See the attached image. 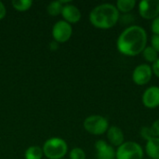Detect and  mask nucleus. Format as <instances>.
<instances>
[{"label": "nucleus", "instance_id": "nucleus-16", "mask_svg": "<svg viewBox=\"0 0 159 159\" xmlns=\"http://www.w3.org/2000/svg\"><path fill=\"white\" fill-rule=\"evenodd\" d=\"M142 54H143V58L145 59V61L148 62H151V63H154L159 58V53L156 49H154L151 46H146V48L143 49Z\"/></svg>", "mask_w": 159, "mask_h": 159}, {"label": "nucleus", "instance_id": "nucleus-15", "mask_svg": "<svg viewBox=\"0 0 159 159\" xmlns=\"http://www.w3.org/2000/svg\"><path fill=\"white\" fill-rule=\"evenodd\" d=\"M44 156L43 150L39 146H30L26 149L24 157L25 159H42Z\"/></svg>", "mask_w": 159, "mask_h": 159}, {"label": "nucleus", "instance_id": "nucleus-9", "mask_svg": "<svg viewBox=\"0 0 159 159\" xmlns=\"http://www.w3.org/2000/svg\"><path fill=\"white\" fill-rule=\"evenodd\" d=\"M142 102L148 109H155L159 106V87L151 86L147 88L142 96Z\"/></svg>", "mask_w": 159, "mask_h": 159}, {"label": "nucleus", "instance_id": "nucleus-2", "mask_svg": "<svg viewBox=\"0 0 159 159\" xmlns=\"http://www.w3.org/2000/svg\"><path fill=\"white\" fill-rule=\"evenodd\" d=\"M120 13L116 5L111 3H103L93 7L89 13L90 23L102 30L113 28L119 20Z\"/></svg>", "mask_w": 159, "mask_h": 159}, {"label": "nucleus", "instance_id": "nucleus-26", "mask_svg": "<svg viewBox=\"0 0 159 159\" xmlns=\"http://www.w3.org/2000/svg\"><path fill=\"white\" fill-rule=\"evenodd\" d=\"M59 48V43L53 41V42H50L49 43V49L52 50V51H55Z\"/></svg>", "mask_w": 159, "mask_h": 159}, {"label": "nucleus", "instance_id": "nucleus-7", "mask_svg": "<svg viewBox=\"0 0 159 159\" xmlns=\"http://www.w3.org/2000/svg\"><path fill=\"white\" fill-rule=\"evenodd\" d=\"M153 76L152 66L147 63L137 65L132 72V81L138 86H144L148 84Z\"/></svg>", "mask_w": 159, "mask_h": 159}, {"label": "nucleus", "instance_id": "nucleus-10", "mask_svg": "<svg viewBox=\"0 0 159 159\" xmlns=\"http://www.w3.org/2000/svg\"><path fill=\"white\" fill-rule=\"evenodd\" d=\"M97 159L116 158V150L114 146L103 140H99L95 143Z\"/></svg>", "mask_w": 159, "mask_h": 159}, {"label": "nucleus", "instance_id": "nucleus-19", "mask_svg": "<svg viewBox=\"0 0 159 159\" xmlns=\"http://www.w3.org/2000/svg\"><path fill=\"white\" fill-rule=\"evenodd\" d=\"M70 159H86V153L80 147H75L69 154Z\"/></svg>", "mask_w": 159, "mask_h": 159}, {"label": "nucleus", "instance_id": "nucleus-3", "mask_svg": "<svg viewBox=\"0 0 159 159\" xmlns=\"http://www.w3.org/2000/svg\"><path fill=\"white\" fill-rule=\"evenodd\" d=\"M42 150L47 158L62 159L68 152V145L63 139L53 137L45 142Z\"/></svg>", "mask_w": 159, "mask_h": 159}, {"label": "nucleus", "instance_id": "nucleus-8", "mask_svg": "<svg viewBox=\"0 0 159 159\" xmlns=\"http://www.w3.org/2000/svg\"><path fill=\"white\" fill-rule=\"evenodd\" d=\"M139 14L145 20H154L159 16V0H143L138 5Z\"/></svg>", "mask_w": 159, "mask_h": 159}, {"label": "nucleus", "instance_id": "nucleus-18", "mask_svg": "<svg viewBox=\"0 0 159 159\" xmlns=\"http://www.w3.org/2000/svg\"><path fill=\"white\" fill-rule=\"evenodd\" d=\"M62 7H63V5L61 4V0L53 1L49 3V5L48 6V13L50 16H58L61 14Z\"/></svg>", "mask_w": 159, "mask_h": 159}, {"label": "nucleus", "instance_id": "nucleus-28", "mask_svg": "<svg viewBox=\"0 0 159 159\" xmlns=\"http://www.w3.org/2000/svg\"><path fill=\"white\" fill-rule=\"evenodd\" d=\"M114 159H116V158H114Z\"/></svg>", "mask_w": 159, "mask_h": 159}, {"label": "nucleus", "instance_id": "nucleus-13", "mask_svg": "<svg viewBox=\"0 0 159 159\" xmlns=\"http://www.w3.org/2000/svg\"><path fill=\"white\" fill-rule=\"evenodd\" d=\"M145 153L150 159H159V138L155 137L146 142Z\"/></svg>", "mask_w": 159, "mask_h": 159}, {"label": "nucleus", "instance_id": "nucleus-24", "mask_svg": "<svg viewBox=\"0 0 159 159\" xmlns=\"http://www.w3.org/2000/svg\"><path fill=\"white\" fill-rule=\"evenodd\" d=\"M152 70H153V74L159 78V58L153 63Z\"/></svg>", "mask_w": 159, "mask_h": 159}, {"label": "nucleus", "instance_id": "nucleus-4", "mask_svg": "<svg viewBox=\"0 0 159 159\" xmlns=\"http://www.w3.org/2000/svg\"><path fill=\"white\" fill-rule=\"evenodd\" d=\"M83 127L89 134L100 136L107 132L109 129V121L102 116L92 115L86 117L83 122Z\"/></svg>", "mask_w": 159, "mask_h": 159}, {"label": "nucleus", "instance_id": "nucleus-1", "mask_svg": "<svg viewBox=\"0 0 159 159\" xmlns=\"http://www.w3.org/2000/svg\"><path fill=\"white\" fill-rule=\"evenodd\" d=\"M147 33L140 25H130L118 35L116 40L117 50L128 57H135L143 53L147 45Z\"/></svg>", "mask_w": 159, "mask_h": 159}, {"label": "nucleus", "instance_id": "nucleus-29", "mask_svg": "<svg viewBox=\"0 0 159 159\" xmlns=\"http://www.w3.org/2000/svg\"><path fill=\"white\" fill-rule=\"evenodd\" d=\"M62 159H64V158H62Z\"/></svg>", "mask_w": 159, "mask_h": 159}, {"label": "nucleus", "instance_id": "nucleus-21", "mask_svg": "<svg viewBox=\"0 0 159 159\" xmlns=\"http://www.w3.org/2000/svg\"><path fill=\"white\" fill-rule=\"evenodd\" d=\"M151 31L153 34H158L159 35V16L152 20L151 23Z\"/></svg>", "mask_w": 159, "mask_h": 159}, {"label": "nucleus", "instance_id": "nucleus-22", "mask_svg": "<svg viewBox=\"0 0 159 159\" xmlns=\"http://www.w3.org/2000/svg\"><path fill=\"white\" fill-rule=\"evenodd\" d=\"M151 47L159 53V35L153 34L151 36Z\"/></svg>", "mask_w": 159, "mask_h": 159}, {"label": "nucleus", "instance_id": "nucleus-23", "mask_svg": "<svg viewBox=\"0 0 159 159\" xmlns=\"http://www.w3.org/2000/svg\"><path fill=\"white\" fill-rule=\"evenodd\" d=\"M151 129H152V130H153V132L155 134V137H158L159 138V118L153 122V124L151 126Z\"/></svg>", "mask_w": 159, "mask_h": 159}, {"label": "nucleus", "instance_id": "nucleus-25", "mask_svg": "<svg viewBox=\"0 0 159 159\" xmlns=\"http://www.w3.org/2000/svg\"><path fill=\"white\" fill-rule=\"evenodd\" d=\"M6 14H7L6 7H5V5L0 1V20H1L2 19H4V18H5Z\"/></svg>", "mask_w": 159, "mask_h": 159}, {"label": "nucleus", "instance_id": "nucleus-27", "mask_svg": "<svg viewBox=\"0 0 159 159\" xmlns=\"http://www.w3.org/2000/svg\"><path fill=\"white\" fill-rule=\"evenodd\" d=\"M147 159H150V158H147Z\"/></svg>", "mask_w": 159, "mask_h": 159}, {"label": "nucleus", "instance_id": "nucleus-20", "mask_svg": "<svg viewBox=\"0 0 159 159\" xmlns=\"http://www.w3.org/2000/svg\"><path fill=\"white\" fill-rule=\"evenodd\" d=\"M141 136L143 140H146V142L155 138V134H154L151 127H143L141 129Z\"/></svg>", "mask_w": 159, "mask_h": 159}, {"label": "nucleus", "instance_id": "nucleus-17", "mask_svg": "<svg viewBox=\"0 0 159 159\" xmlns=\"http://www.w3.org/2000/svg\"><path fill=\"white\" fill-rule=\"evenodd\" d=\"M11 4L14 9L23 12L31 8L33 5V1L32 0H13Z\"/></svg>", "mask_w": 159, "mask_h": 159}, {"label": "nucleus", "instance_id": "nucleus-5", "mask_svg": "<svg viewBox=\"0 0 159 159\" xmlns=\"http://www.w3.org/2000/svg\"><path fill=\"white\" fill-rule=\"evenodd\" d=\"M143 148L136 142H124L116 151V159H143Z\"/></svg>", "mask_w": 159, "mask_h": 159}, {"label": "nucleus", "instance_id": "nucleus-14", "mask_svg": "<svg viewBox=\"0 0 159 159\" xmlns=\"http://www.w3.org/2000/svg\"><path fill=\"white\" fill-rule=\"evenodd\" d=\"M137 2L135 0H118L116 2V8L117 10L122 13L128 14L129 12H130L131 10L134 9V7H136Z\"/></svg>", "mask_w": 159, "mask_h": 159}, {"label": "nucleus", "instance_id": "nucleus-12", "mask_svg": "<svg viewBox=\"0 0 159 159\" xmlns=\"http://www.w3.org/2000/svg\"><path fill=\"white\" fill-rule=\"evenodd\" d=\"M106 136L108 139V142L112 146H116L119 147L124 142H125V136L123 130L117 127V126H111L109 127Z\"/></svg>", "mask_w": 159, "mask_h": 159}, {"label": "nucleus", "instance_id": "nucleus-11", "mask_svg": "<svg viewBox=\"0 0 159 159\" xmlns=\"http://www.w3.org/2000/svg\"><path fill=\"white\" fill-rule=\"evenodd\" d=\"M61 15L64 19L63 20H65L66 22L70 24L77 23L81 20V17H82L79 8L72 4H67L63 6Z\"/></svg>", "mask_w": 159, "mask_h": 159}, {"label": "nucleus", "instance_id": "nucleus-6", "mask_svg": "<svg viewBox=\"0 0 159 159\" xmlns=\"http://www.w3.org/2000/svg\"><path fill=\"white\" fill-rule=\"evenodd\" d=\"M73 34L72 25L65 20L57 21L52 28V36L54 41L57 43H65L67 42Z\"/></svg>", "mask_w": 159, "mask_h": 159}]
</instances>
